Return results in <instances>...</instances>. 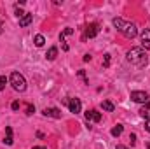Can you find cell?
<instances>
[{"mask_svg": "<svg viewBox=\"0 0 150 149\" xmlns=\"http://www.w3.org/2000/svg\"><path fill=\"white\" fill-rule=\"evenodd\" d=\"M117 149H129V148H126V146H122V144H119V146H117Z\"/></svg>", "mask_w": 150, "mask_h": 149, "instance_id": "27", "label": "cell"}, {"mask_svg": "<svg viewBox=\"0 0 150 149\" xmlns=\"http://www.w3.org/2000/svg\"><path fill=\"white\" fill-rule=\"evenodd\" d=\"M33 42H35V46H37V47H42V46L45 44V39H44V35H40V34H38V35H35Z\"/></svg>", "mask_w": 150, "mask_h": 149, "instance_id": "16", "label": "cell"}, {"mask_svg": "<svg viewBox=\"0 0 150 149\" xmlns=\"http://www.w3.org/2000/svg\"><path fill=\"white\" fill-rule=\"evenodd\" d=\"M5 82H7V77L5 75H0V91L5 88Z\"/></svg>", "mask_w": 150, "mask_h": 149, "instance_id": "20", "label": "cell"}, {"mask_svg": "<svg viewBox=\"0 0 150 149\" xmlns=\"http://www.w3.org/2000/svg\"><path fill=\"white\" fill-rule=\"evenodd\" d=\"M145 130L150 133V119H145Z\"/></svg>", "mask_w": 150, "mask_h": 149, "instance_id": "25", "label": "cell"}, {"mask_svg": "<svg viewBox=\"0 0 150 149\" xmlns=\"http://www.w3.org/2000/svg\"><path fill=\"white\" fill-rule=\"evenodd\" d=\"M32 149H45V148H42V146H35V148H32Z\"/></svg>", "mask_w": 150, "mask_h": 149, "instance_id": "28", "label": "cell"}, {"mask_svg": "<svg viewBox=\"0 0 150 149\" xmlns=\"http://www.w3.org/2000/svg\"><path fill=\"white\" fill-rule=\"evenodd\" d=\"M11 109H12V111H19V102H18V100H14V102L11 104Z\"/></svg>", "mask_w": 150, "mask_h": 149, "instance_id": "23", "label": "cell"}, {"mask_svg": "<svg viewBox=\"0 0 150 149\" xmlns=\"http://www.w3.org/2000/svg\"><path fill=\"white\" fill-rule=\"evenodd\" d=\"M142 47L150 51V28H145L142 32Z\"/></svg>", "mask_w": 150, "mask_h": 149, "instance_id": "9", "label": "cell"}, {"mask_svg": "<svg viewBox=\"0 0 150 149\" xmlns=\"http://www.w3.org/2000/svg\"><path fill=\"white\" fill-rule=\"evenodd\" d=\"M2 28H4V23L0 21V34H2Z\"/></svg>", "mask_w": 150, "mask_h": 149, "instance_id": "29", "label": "cell"}, {"mask_svg": "<svg viewBox=\"0 0 150 149\" xmlns=\"http://www.w3.org/2000/svg\"><path fill=\"white\" fill-rule=\"evenodd\" d=\"M56 56H58V47H49V51H47V54H45V58L49 60V62H52V60H56Z\"/></svg>", "mask_w": 150, "mask_h": 149, "instance_id": "13", "label": "cell"}, {"mask_svg": "<svg viewBox=\"0 0 150 149\" xmlns=\"http://www.w3.org/2000/svg\"><path fill=\"white\" fill-rule=\"evenodd\" d=\"M140 116L145 117V119H150V100L147 104H143V107L140 109Z\"/></svg>", "mask_w": 150, "mask_h": 149, "instance_id": "12", "label": "cell"}, {"mask_svg": "<svg viewBox=\"0 0 150 149\" xmlns=\"http://www.w3.org/2000/svg\"><path fill=\"white\" fill-rule=\"evenodd\" d=\"M147 148H149V149H150V140H149V142H147Z\"/></svg>", "mask_w": 150, "mask_h": 149, "instance_id": "30", "label": "cell"}, {"mask_svg": "<svg viewBox=\"0 0 150 149\" xmlns=\"http://www.w3.org/2000/svg\"><path fill=\"white\" fill-rule=\"evenodd\" d=\"M101 109H103V111H107V112H113L115 105H113L110 100H103V102H101Z\"/></svg>", "mask_w": 150, "mask_h": 149, "instance_id": "14", "label": "cell"}, {"mask_svg": "<svg viewBox=\"0 0 150 149\" xmlns=\"http://www.w3.org/2000/svg\"><path fill=\"white\" fill-rule=\"evenodd\" d=\"M122 130H124L122 125H115V126L112 128V137H119V135L122 133Z\"/></svg>", "mask_w": 150, "mask_h": 149, "instance_id": "15", "label": "cell"}, {"mask_svg": "<svg viewBox=\"0 0 150 149\" xmlns=\"http://www.w3.org/2000/svg\"><path fill=\"white\" fill-rule=\"evenodd\" d=\"M98 34H100V25L98 23H89L84 28V40L86 39H94Z\"/></svg>", "mask_w": 150, "mask_h": 149, "instance_id": "4", "label": "cell"}, {"mask_svg": "<svg viewBox=\"0 0 150 149\" xmlns=\"http://www.w3.org/2000/svg\"><path fill=\"white\" fill-rule=\"evenodd\" d=\"M9 82H11V86H12L16 91H19V93H23V91L26 90V79L19 74V72H12L11 77H9Z\"/></svg>", "mask_w": 150, "mask_h": 149, "instance_id": "3", "label": "cell"}, {"mask_svg": "<svg viewBox=\"0 0 150 149\" xmlns=\"http://www.w3.org/2000/svg\"><path fill=\"white\" fill-rule=\"evenodd\" d=\"M129 140H131V146H134L136 144V133H131L129 135Z\"/></svg>", "mask_w": 150, "mask_h": 149, "instance_id": "24", "label": "cell"}, {"mask_svg": "<svg viewBox=\"0 0 150 149\" xmlns=\"http://www.w3.org/2000/svg\"><path fill=\"white\" fill-rule=\"evenodd\" d=\"M82 60H84V62H91V54H84Z\"/></svg>", "mask_w": 150, "mask_h": 149, "instance_id": "26", "label": "cell"}, {"mask_svg": "<svg viewBox=\"0 0 150 149\" xmlns=\"http://www.w3.org/2000/svg\"><path fill=\"white\" fill-rule=\"evenodd\" d=\"M131 100L136 104H147L149 102V93L147 91H131Z\"/></svg>", "mask_w": 150, "mask_h": 149, "instance_id": "5", "label": "cell"}, {"mask_svg": "<svg viewBox=\"0 0 150 149\" xmlns=\"http://www.w3.org/2000/svg\"><path fill=\"white\" fill-rule=\"evenodd\" d=\"M35 112V105H32V104H28L26 105V116H32Z\"/></svg>", "mask_w": 150, "mask_h": 149, "instance_id": "18", "label": "cell"}, {"mask_svg": "<svg viewBox=\"0 0 150 149\" xmlns=\"http://www.w3.org/2000/svg\"><path fill=\"white\" fill-rule=\"evenodd\" d=\"M72 34H74V28H70V27H68V28H65V30H63V34H61V35H63V37H67V35H72Z\"/></svg>", "mask_w": 150, "mask_h": 149, "instance_id": "21", "label": "cell"}, {"mask_svg": "<svg viewBox=\"0 0 150 149\" xmlns=\"http://www.w3.org/2000/svg\"><path fill=\"white\" fill-rule=\"evenodd\" d=\"M5 139H4V142L7 144V146H12L14 144V139H12V128L11 126H5Z\"/></svg>", "mask_w": 150, "mask_h": 149, "instance_id": "11", "label": "cell"}, {"mask_svg": "<svg viewBox=\"0 0 150 149\" xmlns=\"http://www.w3.org/2000/svg\"><path fill=\"white\" fill-rule=\"evenodd\" d=\"M112 23H113V27L117 28V32H120L124 37L134 39L138 35V27L134 23H131V21H124L122 18H113Z\"/></svg>", "mask_w": 150, "mask_h": 149, "instance_id": "1", "label": "cell"}, {"mask_svg": "<svg viewBox=\"0 0 150 149\" xmlns=\"http://www.w3.org/2000/svg\"><path fill=\"white\" fill-rule=\"evenodd\" d=\"M126 58H127L133 65H136V67H145V65L149 63V58H147V53H145L143 47H131V49L127 51Z\"/></svg>", "mask_w": 150, "mask_h": 149, "instance_id": "2", "label": "cell"}, {"mask_svg": "<svg viewBox=\"0 0 150 149\" xmlns=\"http://www.w3.org/2000/svg\"><path fill=\"white\" fill-rule=\"evenodd\" d=\"M32 21H33V14H32V12H26V14L19 19V27H23V28H25V27L32 25Z\"/></svg>", "mask_w": 150, "mask_h": 149, "instance_id": "10", "label": "cell"}, {"mask_svg": "<svg viewBox=\"0 0 150 149\" xmlns=\"http://www.w3.org/2000/svg\"><path fill=\"white\" fill-rule=\"evenodd\" d=\"M14 7H16V16H18V19H21V18H23V16H25L26 12H23V11H21V9L18 7V5H14Z\"/></svg>", "mask_w": 150, "mask_h": 149, "instance_id": "19", "label": "cell"}, {"mask_svg": "<svg viewBox=\"0 0 150 149\" xmlns=\"http://www.w3.org/2000/svg\"><path fill=\"white\" fill-rule=\"evenodd\" d=\"M103 67H105V69H108V67H110V54H108V53L103 56Z\"/></svg>", "mask_w": 150, "mask_h": 149, "instance_id": "17", "label": "cell"}, {"mask_svg": "<svg viewBox=\"0 0 150 149\" xmlns=\"http://www.w3.org/2000/svg\"><path fill=\"white\" fill-rule=\"evenodd\" d=\"M79 77H82V79H84V82H86V84H89V79L86 77V72H84V70H79Z\"/></svg>", "mask_w": 150, "mask_h": 149, "instance_id": "22", "label": "cell"}, {"mask_svg": "<svg viewBox=\"0 0 150 149\" xmlns=\"http://www.w3.org/2000/svg\"><path fill=\"white\" fill-rule=\"evenodd\" d=\"M86 121H87V123H100V121H101V112L94 111V109L87 111L86 112Z\"/></svg>", "mask_w": 150, "mask_h": 149, "instance_id": "7", "label": "cell"}, {"mask_svg": "<svg viewBox=\"0 0 150 149\" xmlns=\"http://www.w3.org/2000/svg\"><path fill=\"white\" fill-rule=\"evenodd\" d=\"M68 109H70L72 114H79V112L82 111L80 100H79V98H68Z\"/></svg>", "mask_w": 150, "mask_h": 149, "instance_id": "8", "label": "cell"}, {"mask_svg": "<svg viewBox=\"0 0 150 149\" xmlns=\"http://www.w3.org/2000/svg\"><path fill=\"white\" fill-rule=\"evenodd\" d=\"M42 114L45 116V117H54V119H61V111L58 109V107H45Z\"/></svg>", "mask_w": 150, "mask_h": 149, "instance_id": "6", "label": "cell"}]
</instances>
